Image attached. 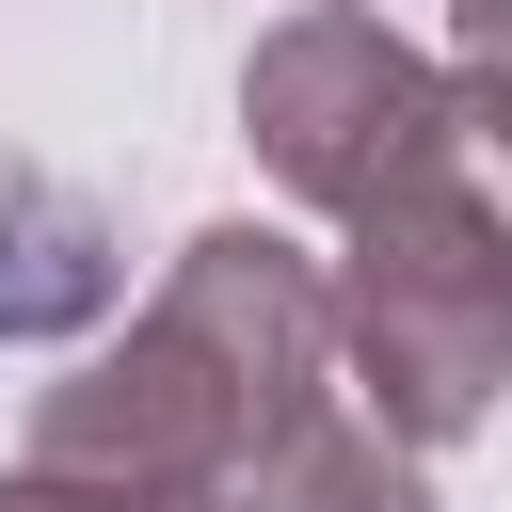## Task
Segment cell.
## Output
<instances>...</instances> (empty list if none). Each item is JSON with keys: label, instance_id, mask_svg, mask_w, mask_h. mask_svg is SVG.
<instances>
[{"label": "cell", "instance_id": "6da1fadb", "mask_svg": "<svg viewBox=\"0 0 512 512\" xmlns=\"http://www.w3.org/2000/svg\"><path fill=\"white\" fill-rule=\"evenodd\" d=\"M336 400V320H320V256L272 240V224H208L160 304L80 352L48 400H32V464H96V480H176V496H224L288 416Z\"/></svg>", "mask_w": 512, "mask_h": 512}, {"label": "cell", "instance_id": "7a4b0ae2", "mask_svg": "<svg viewBox=\"0 0 512 512\" xmlns=\"http://www.w3.org/2000/svg\"><path fill=\"white\" fill-rule=\"evenodd\" d=\"M320 320H336V368L368 384V416L416 464L464 448L512 384V240H496L480 160L400 192V208H352V256L320 272Z\"/></svg>", "mask_w": 512, "mask_h": 512}, {"label": "cell", "instance_id": "3957f363", "mask_svg": "<svg viewBox=\"0 0 512 512\" xmlns=\"http://www.w3.org/2000/svg\"><path fill=\"white\" fill-rule=\"evenodd\" d=\"M480 128H496V96H480L464 64H432V48H400L368 0H304V16H272L256 64H240V144H256L272 192H304L320 224L464 176Z\"/></svg>", "mask_w": 512, "mask_h": 512}, {"label": "cell", "instance_id": "277c9868", "mask_svg": "<svg viewBox=\"0 0 512 512\" xmlns=\"http://www.w3.org/2000/svg\"><path fill=\"white\" fill-rule=\"evenodd\" d=\"M128 304V240L80 176L48 160H0V352H64Z\"/></svg>", "mask_w": 512, "mask_h": 512}, {"label": "cell", "instance_id": "5b68a950", "mask_svg": "<svg viewBox=\"0 0 512 512\" xmlns=\"http://www.w3.org/2000/svg\"><path fill=\"white\" fill-rule=\"evenodd\" d=\"M224 512H432V480H416V448H400L384 416L320 400V416H288V432L224 480Z\"/></svg>", "mask_w": 512, "mask_h": 512}, {"label": "cell", "instance_id": "8992f818", "mask_svg": "<svg viewBox=\"0 0 512 512\" xmlns=\"http://www.w3.org/2000/svg\"><path fill=\"white\" fill-rule=\"evenodd\" d=\"M0 512H224L176 480H96V464H0Z\"/></svg>", "mask_w": 512, "mask_h": 512}]
</instances>
